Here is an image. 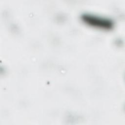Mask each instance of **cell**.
<instances>
[{
	"instance_id": "1",
	"label": "cell",
	"mask_w": 125,
	"mask_h": 125,
	"mask_svg": "<svg viewBox=\"0 0 125 125\" xmlns=\"http://www.w3.org/2000/svg\"><path fill=\"white\" fill-rule=\"evenodd\" d=\"M83 22L88 25L104 30H110L114 26L113 21L107 18L91 14H84L81 16Z\"/></svg>"
}]
</instances>
